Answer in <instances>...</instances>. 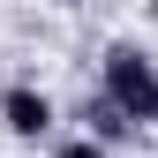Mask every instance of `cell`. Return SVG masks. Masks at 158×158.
<instances>
[{"label": "cell", "instance_id": "1", "mask_svg": "<svg viewBox=\"0 0 158 158\" xmlns=\"http://www.w3.org/2000/svg\"><path fill=\"white\" fill-rule=\"evenodd\" d=\"M98 90H106L128 121H143V106H151V90H158V60L135 45V38H113V45L98 53Z\"/></svg>", "mask_w": 158, "mask_h": 158}, {"label": "cell", "instance_id": "2", "mask_svg": "<svg viewBox=\"0 0 158 158\" xmlns=\"http://www.w3.org/2000/svg\"><path fill=\"white\" fill-rule=\"evenodd\" d=\"M53 121H60V113H53V98L38 83H8V90H0V128H8V135L38 143V135H53Z\"/></svg>", "mask_w": 158, "mask_h": 158}, {"label": "cell", "instance_id": "3", "mask_svg": "<svg viewBox=\"0 0 158 158\" xmlns=\"http://www.w3.org/2000/svg\"><path fill=\"white\" fill-rule=\"evenodd\" d=\"M75 121H83V135H90V143H106V151H121V143H135V128H143V121H128V113L113 106L106 90H90L83 106H75Z\"/></svg>", "mask_w": 158, "mask_h": 158}, {"label": "cell", "instance_id": "4", "mask_svg": "<svg viewBox=\"0 0 158 158\" xmlns=\"http://www.w3.org/2000/svg\"><path fill=\"white\" fill-rule=\"evenodd\" d=\"M53 158H113V151H106V143H90V135H68Z\"/></svg>", "mask_w": 158, "mask_h": 158}, {"label": "cell", "instance_id": "5", "mask_svg": "<svg viewBox=\"0 0 158 158\" xmlns=\"http://www.w3.org/2000/svg\"><path fill=\"white\" fill-rule=\"evenodd\" d=\"M143 121H158V90H151V106H143Z\"/></svg>", "mask_w": 158, "mask_h": 158}, {"label": "cell", "instance_id": "6", "mask_svg": "<svg viewBox=\"0 0 158 158\" xmlns=\"http://www.w3.org/2000/svg\"><path fill=\"white\" fill-rule=\"evenodd\" d=\"M68 8H90V0H68Z\"/></svg>", "mask_w": 158, "mask_h": 158}]
</instances>
